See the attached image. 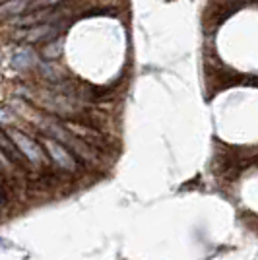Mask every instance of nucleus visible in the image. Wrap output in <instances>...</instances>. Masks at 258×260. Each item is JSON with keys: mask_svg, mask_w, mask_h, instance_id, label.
Here are the masks:
<instances>
[{"mask_svg": "<svg viewBox=\"0 0 258 260\" xmlns=\"http://www.w3.org/2000/svg\"><path fill=\"white\" fill-rule=\"evenodd\" d=\"M58 0H41V6H51V4H56Z\"/></svg>", "mask_w": 258, "mask_h": 260, "instance_id": "6e6552de", "label": "nucleus"}, {"mask_svg": "<svg viewBox=\"0 0 258 260\" xmlns=\"http://www.w3.org/2000/svg\"><path fill=\"white\" fill-rule=\"evenodd\" d=\"M6 134H8V138L16 144V148L22 152V155L27 161H31L33 165H47L49 159H47V155H45L43 148L35 140H31L27 134H23V132H20V130H16V128L6 130Z\"/></svg>", "mask_w": 258, "mask_h": 260, "instance_id": "f257e3e1", "label": "nucleus"}, {"mask_svg": "<svg viewBox=\"0 0 258 260\" xmlns=\"http://www.w3.org/2000/svg\"><path fill=\"white\" fill-rule=\"evenodd\" d=\"M47 16H51V12L49 10H43V12H35L31 16H25L20 20V25H37V23H41L47 18Z\"/></svg>", "mask_w": 258, "mask_h": 260, "instance_id": "423d86ee", "label": "nucleus"}, {"mask_svg": "<svg viewBox=\"0 0 258 260\" xmlns=\"http://www.w3.org/2000/svg\"><path fill=\"white\" fill-rule=\"evenodd\" d=\"M43 144H45V150H47L49 155H51V159H53L60 169H64V171H74L76 167H78L74 155L68 152V150H66V146H62L58 140L45 136Z\"/></svg>", "mask_w": 258, "mask_h": 260, "instance_id": "f03ea898", "label": "nucleus"}, {"mask_svg": "<svg viewBox=\"0 0 258 260\" xmlns=\"http://www.w3.org/2000/svg\"><path fill=\"white\" fill-rule=\"evenodd\" d=\"M27 4H29V0H6L0 6V16H16L25 10Z\"/></svg>", "mask_w": 258, "mask_h": 260, "instance_id": "20e7f679", "label": "nucleus"}, {"mask_svg": "<svg viewBox=\"0 0 258 260\" xmlns=\"http://www.w3.org/2000/svg\"><path fill=\"white\" fill-rule=\"evenodd\" d=\"M58 35V29L54 25H49V23H37L35 27L23 31L22 35L18 37H23L25 41H31V43H37V41H47V39H54Z\"/></svg>", "mask_w": 258, "mask_h": 260, "instance_id": "7ed1b4c3", "label": "nucleus"}, {"mask_svg": "<svg viewBox=\"0 0 258 260\" xmlns=\"http://www.w3.org/2000/svg\"><path fill=\"white\" fill-rule=\"evenodd\" d=\"M60 53H62V43H60V41H58V43H56V41H54V43H49L43 49V54L47 58H56Z\"/></svg>", "mask_w": 258, "mask_h": 260, "instance_id": "0eeeda50", "label": "nucleus"}, {"mask_svg": "<svg viewBox=\"0 0 258 260\" xmlns=\"http://www.w3.org/2000/svg\"><path fill=\"white\" fill-rule=\"evenodd\" d=\"M33 60H35V58H33V53L29 49H20V51H16L14 56H12V64L16 66V68H20V70L29 68Z\"/></svg>", "mask_w": 258, "mask_h": 260, "instance_id": "39448f33", "label": "nucleus"}]
</instances>
